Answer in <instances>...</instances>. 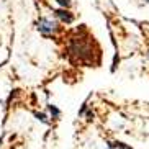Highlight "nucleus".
I'll return each instance as SVG.
<instances>
[{
    "instance_id": "nucleus-1",
    "label": "nucleus",
    "mask_w": 149,
    "mask_h": 149,
    "mask_svg": "<svg viewBox=\"0 0 149 149\" xmlns=\"http://www.w3.org/2000/svg\"><path fill=\"white\" fill-rule=\"evenodd\" d=\"M84 31V28H82ZM77 30V35L70 36L67 41V53L70 59L80 64H93V38L84 35Z\"/></svg>"
},
{
    "instance_id": "nucleus-2",
    "label": "nucleus",
    "mask_w": 149,
    "mask_h": 149,
    "mask_svg": "<svg viewBox=\"0 0 149 149\" xmlns=\"http://www.w3.org/2000/svg\"><path fill=\"white\" fill-rule=\"evenodd\" d=\"M36 30L43 38H56L62 30V25L54 17H40L36 20Z\"/></svg>"
},
{
    "instance_id": "nucleus-3",
    "label": "nucleus",
    "mask_w": 149,
    "mask_h": 149,
    "mask_svg": "<svg viewBox=\"0 0 149 149\" xmlns=\"http://www.w3.org/2000/svg\"><path fill=\"white\" fill-rule=\"evenodd\" d=\"M53 17L56 18L61 25H72L75 22V15L72 13V10L69 8H54L53 10Z\"/></svg>"
},
{
    "instance_id": "nucleus-4",
    "label": "nucleus",
    "mask_w": 149,
    "mask_h": 149,
    "mask_svg": "<svg viewBox=\"0 0 149 149\" xmlns=\"http://www.w3.org/2000/svg\"><path fill=\"white\" fill-rule=\"evenodd\" d=\"M46 108H48V113H49V118L51 120H59L61 118V110L57 108L54 103H48Z\"/></svg>"
},
{
    "instance_id": "nucleus-5",
    "label": "nucleus",
    "mask_w": 149,
    "mask_h": 149,
    "mask_svg": "<svg viewBox=\"0 0 149 149\" xmlns=\"http://www.w3.org/2000/svg\"><path fill=\"white\" fill-rule=\"evenodd\" d=\"M108 144H110L108 149H133L131 146H126L121 141H113V143H108Z\"/></svg>"
},
{
    "instance_id": "nucleus-6",
    "label": "nucleus",
    "mask_w": 149,
    "mask_h": 149,
    "mask_svg": "<svg viewBox=\"0 0 149 149\" xmlns=\"http://www.w3.org/2000/svg\"><path fill=\"white\" fill-rule=\"evenodd\" d=\"M36 116V120H38V121H41V123H44V125H49V120H48V115L46 113H40V111H35V113H33Z\"/></svg>"
},
{
    "instance_id": "nucleus-7",
    "label": "nucleus",
    "mask_w": 149,
    "mask_h": 149,
    "mask_svg": "<svg viewBox=\"0 0 149 149\" xmlns=\"http://www.w3.org/2000/svg\"><path fill=\"white\" fill-rule=\"evenodd\" d=\"M57 5H59V8H72V0H54Z\"/></svg>"
},
{
    "instance_id": "nucleus-8",
    "label": "nucleus",
    "mask_w": 149,
    "mask_h": 149,
    "mask_svg": "<svg viewBox=\"0 0 149 149\" xmlns=\"http://www.w3.org/2000/svg\"><path fill=\"white\" fill-rule=\"evenodd\" d=\"M2 144H3V136H0V148H2Z\"/></svg>"
},
{
    "instance_id": "nucleus-9",
    "label": "nucleus",
    "mask_w": 149,
    "mask_h": 149,
    "mask_svg": "<svg viewBox=\"0 0 149 149\" xmlns=\"http://www.w3.org/2000/svg\"><path fill=\"white\" fill-rule=\"evenodd\" d=\"M148 59H149V53H148Z\"/></svg>"
},
{
    "instance_id": "nucleus-10",
    "label": "nucleus",
    "mask_w": 149,
    "mask_h": 149,
    "mask_svg": "<svg viewBox=\"0 0 149 149\" xmlns=\"http://www.w3.org/2000/svg\"><path fill=\"white\" fill-rule=\"evenodd\" d=\"M0 69H2V64H0Z\"/></svg>"
},
{
    "instance_id": "nucleus-11",
    "label": "nucleus",
    "mask_w": 149,
    "mask_h": 149,
    "mask_svg": "<svg viewBox=\"0 0 149 149\" xmlns=\"http://www.w3.org/2000/svg\"><path fill=\"white\" fill-rule=\"evenodd\" d=\"M146 2H149V0H146Z\"/></svg>"
}]
</instances>
